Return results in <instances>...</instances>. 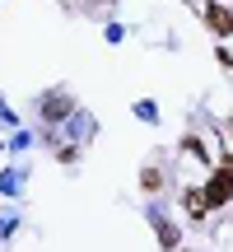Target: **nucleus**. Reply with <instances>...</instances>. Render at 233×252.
Listing matches in <instances>:
<instances>
[{
    "label": "nucleus",
    "mask_w": 233,
    "mask_h": 252,
    "mask_svg": "<svg viewBox=\"0 0 233 252\" xmlns=\"http://www.w3.org/2000/svg\"><path fill=\"white\" fill-rule=\"evenodd\" d=\"M229 196H233V154H224V163L215 168V178L205 187V206H224Z\"/></svg>",
    "instance_id": "nucleus-1"
},
{
    "label": "nucleus",
    "mask_w": 233,
    "mask_h": 252,
    "mask_svg": "<svg viewBox=\"0 0 233 252\" xmlns=\"http://www.w3.org/2000/svg\"><path fill=\"white\" fill-rule=\"evenodd\" d=\"M205 19L215 24V33H229V37H233V5H229V9H224V5H210Z\"/></svg>",
    "instance_id": "nucleus-2"
},
{
    "label": "nucleus",
    "mask_w": 233,
    "mask_h": 252,
    "mask_svg": "<svg viewBox=\"0 0 233 252\" xmlns=\"http://www.w3.org/2000/svg\"><path fill=\"white\" fill-rule=\"evenodd\" d=\"M182 206L191 210V220H201V215L210 210V206H205V191H187V196H182Z\"/></svg>",
    "instance_id": "nucleus-3"
},
{
    "label": "nucleus",
    "mask_w": 233,
    "mask_h": 252,
    "mask_svg": "<svg viewBox=\"0 0 233 252\" xmlns=\"http://www.w3.org/2000/svg\"><path fill=\"white\" fill-rule=\"evenodd\" d=\"M163 187V178H159V168H145V191H159Z\"/></svg>",
    "instance_id": "nucleus-4"
},
{
    "label": "nucleus",
    "mask_w": 233,
    "mask_h": 252,
    "mask_svg": "<svg viewBox=\"0 0 233 252\" xmlns=\"http://www.w3.org/2000/svg\"><path fill=\"white\" fill-rule=\"evenodd\" d=\"M47 117H65V98H52V103H47Z\"/></svg>",
    "instance_id": "nucleus-5"
},
{
    "label": "nucleus",
    "mask_w": 233,
    "mask_h": 252,
    "mask_svg": "<svg viewBox=\"0 0 233 252\" xmlns=\"http://www.w3.org/2000/svg\"><path fill=\"white\" fill-rule=\"evenodd\" d=\"M229 70H233V61H229Z\"/></svg>",
    "instance_id": "nucleus-6"
},
{
    "label": "nucleus",
    "mask_w": 233,
    "mask_h": 252,
    "mask_svg": "<svg viewBox=\"0 0 233 252\" xmlns=\"http://www.w3.org/2000/svg\"><path fill=\"white\" fill-rule=\"evenodd\" d=\"M229 5H233V0H229Z\"/></svg>",
    "instance_id": "nucleus-7"
}]
</instances>
